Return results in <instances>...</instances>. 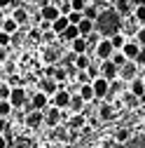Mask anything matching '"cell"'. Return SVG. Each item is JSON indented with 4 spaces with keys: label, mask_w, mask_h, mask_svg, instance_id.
<instances>
[{
    "label": "cell",
    "mask_w": 145,
    "mask_h": 148,
    "mask_svg": "<svg viewBox=\"0 0 145 148\" xmlns=\"http://www.w3.org/2000/svg\"><path fill=\"white\" fill-rule=\"evenodd\" d=\"M94 28L101 38H110V35L119 33L122 28V16L115 12V10H101L96 21H94Z\"/></svg>",
    "instance_id": "cell-1"
},
{
    "label": "cell",
    "mask_w": 145,
    "mask_h": 148,
    "mask_svg": "<svg viewBox=\"0 0 145 148\" xmlns=\"http://www.w3.org/2000/svg\"><path fill=\"white\" fill-rule=\"evenodd\" d=\"M91 87H94V97L96 99H105L108 94H110V80H105L103 75L94 78L91 80Z\"/></svg>",
    "instance_id": "cell-2"
},
{
    "label": "cell",
    "mask_w": 145,
    "mask_h": 148,
    "mask_svg": "<svg viewBox=\"0 0 145 148\" xmlns=\"http://www.w3.org/2000/svg\"><path fill=\"white\" fill-rule=\"evenodd\" d=\"M96 57L101 59V61H105V59H110L112 57V52H115V47H112V42H110V38H101L98 42H96Z\"/></svg>",
    "instance_id": "cell-3"
},
{
    "label": "cell",
    "mask_w": 145,
    "mask_h": 148,
    "mask_svg": "<svg viewBox=\"0 0 145 148\" xmlns=\"http://www.w3.org/2000/svg\"><path fill=\"white\" fill-rule=\"evenodd\" d=\"M49 103H51V106H56L59 110L68 108V103H70V92H68V89H63V87H59V89H56V94H51Z\"/></svg>",
    "instance_id": "cell-4"
},
{
    "label": "cell",
    "mask_w": 145,
    "mask_h": 148,
    "mask_svg": "<svg viewBox=\"0 0 145 148\" xmlns=\"http://www.w3.org/2000/svg\"><path fill=\"white\" fill-rule=\"evenodd\" d=\"M101 75H103L105 80H110V82H112V80L119 75V66H115L110 59H105V61L101 64Z\"/></svg>",
    "instance_id": "cell-5"
},
{
    "label": "cell",
    "mask_w": 145,
    "mask_h": 148,
    "mask_svg": "<svg viewBox=\"0 0 145 148\" xmlns=\"http://www.w3.org/2000/svg\"><path fill=\"white\" fill-rule=\"evenodd\" d=\"M7 101L12 103V108H21V106L26 103V92H24V87H12Z\"/></svg>",
    "instance_id": "cell-6"
},
{
    "label": "cell",
    "mask_w": 145,
    "mask_h": 148,
    "mask_svg": "<svg viewBox=\"0 0 145 148\" xmlns=\"http://www.w3.org/2000/svg\"><path fill=\"white\" fill-rule=\"evenodd\" d=\"M138 52H140V45L138 42H133V40H126L124 45H122V54L129 61H136V57H138Z\"/></svg>",
    "instance_id": "cell-7"
},
{
    "label": "cell",
    "mask_w": 145,
    "mask_h": 148,
    "mask_svg": "<svg viewBox=\"0 0 145 148\" xmlns=\"http://www.w3.org/2000/svg\"><path fill=\"white\" fill-rule=\"evenodd\" d=\"M42 122H45V113H42V110H38V108H33L30 113L26 115V125H28L30 129H38Z\"/></svg>",
    "instance_id": "cell-8"
},
{
    "label": "cell",
    "mask_w": 145,
    "mask_h": 148,
    "mask_svg": "<svg viewBox=\"0 0 145 148\" xmlns=\"http://www.w3.org/2000/svg\"><path fill=\"white\" fill-rule=\"evenodd\" d=\"M117 78H122V80H133L136 78V61H126L124 66H119V75Z\"/></svg>",
    "instance_id": "cell-9"
},
{
    "label": "cell",
    "mask_w": 145,
    "mask_h": 148,
    "mask_svg": "<svg viewBox=\"0 0 145 148\" xmlns=\"http://www.w3.org/2000/svg\"><path fill=\"white\" fill-rule=\"evenodd\" d=\"M61 85L54 80V78H42L40 80V92H45L47 97H51V94H56V89H59Z\"/></svg>",
    "instance_id": "cell-10"
},
{
    "label": "cell",
    "mask_w": 145,
    "mask_h": 148,
    "mask_svg": "<svg viewBox=\"0 0 145 148\" xmlns=\"http://www.w3.org/2000/svg\"><path fill=\"white\" fill-rule=\"evenodd\" d=\"M61 12H59V7L56 5H42V10H40V16H42V21H54V19H56V16H59Z\"/></svg>",
    "instance_id": "cell-11"
},
{
    "label": "cell",
    "mask_w": 145,
    "mask_h": 148,
    "mask_svg": "<svg viewBox=\"0 0 145 148\" xmlns=\"http://www.w3.org/2000/svg\"><path fill=\"white\" fill-rule=\"evenodd\" d=\"M68 24H70V21H68V16H66V14H59L56 19L51 21V33H54V35H61V33L68 28Z\"/></svg>",
    "instance_id": "cell-12"
},
{
    "label": "cell",
    "mask_w": 145,
    "mask_h": 148,
    "mask_svg": "<svg viewBox=\"0 0 145 148\" xmlns=\"http://www.w3.org/2000/svg\"><path fill=\"white\" fill-rule=\"evenodd\" d=\"M61 122V110L56 108V106H51L47 113H45V125H49V127H56Z\"/></svg>",
    "instance_id": "cell-13"
},
{
    "label": "cell",
    "mask_w": 145,
    "mask_h": 148,
    "mask_svg": "<svg viewBox=\"0 0 145 148\" xmlns=\"http://www.w3.org/2000/svg\"><path fill=\"white\" fill-rule=\"evenodd\" d=\"M119 16H129L133 12V5L129 3V0H115V7H112Z\"/></svg>",
    "instance_id": "cell-14"
},
{
    "label": "cell",
    "mask_w": 145,
    "mask_h": 148,
    "mask_svg": "<svg viewBox=\"0 0 145 148\" xmlns=\"http://www.w3.org/2000/svg\"><path fill=\"white\" fill-rule=\"evenodd\" d=\"M84 103H87V101H84L80 94H70V103H68V108H70V113L75 115V113H82Z\"/></svg>",
    "instance_id": "cell-15"
},
{
    "label": "cell",
    "mask_w": 145,
    "mask_h": 148,
    "mask_svg": "<svg viewBox=\"0 0 145 148\" xmlns=\"http://www.w3.org/2000/svg\"><path fill=\"white\" fill-rule=\"evenodd\" d=\"M47 103H49V97L45 94V92H38V94L30 99V108H38V110H42Z\"/></svg>",
    "instance_id": "cell-16"
},
{
    "label": "cell",
    "mask_w": 145,
    "mask_h": 148,
    "mask_svg": "<svg viewBox=\"0 0 145 148\" xmlns=\"http://www.w3.org/2000/svg\"><path fill=\"white\" fill-rule=\"evenodd\" d=\"M70 47H72V54H87V49H89V45H87V40L82 35H77V38L70 42Z\"/></svg>",
    "instance_id": "cell-17"
},
{
    "label": "cell",
    "mask_w": 145,
    "mask_h": 148,
    "mask_svg": "<svg viewBox=\"0 0 145 148\" xmlns=\"http://www.w3.org/2000/svg\"><path fill=\"white\" fill-rule=\"evenodd\" d=\"M77 94H80L84 101H94V99H96V97H94V87H91V82H84V85H80Z\"/></svg>",
    "instance_id": "cell-18"
},
{
    "label": "cell",
    "mask_w": 145,
    "mask_h": 148,
    "mask_svg": "<svg viewBox=\"0 0 145 148\" xmlns=\"http://www.w3.org/2000/svg\"><path fill=\"white\" fill-rule=\"evenodd\" d=\"M0 31H5L7 35H14L16 31H21V28H19V24H16L12 16H9V19H3V24H0Z\"/></svg>",
    "instance_id": "cell-19"
},
{
    "label": "cell",
    "mask_w": 145,
    "mask_h": 148,
    "mask_svg": "<svg viewBox=\"0 0 145 148\" xmlns=\"http://www.w3.org/2000/svg\"><path fill=\"white\" fill-rule=\"evenodd\" d=\"M131 94L138 97V99L145 97V82H143L140 78H133V80H131Z\"/></svg>",
    "instance_id": "cell-20"
},
{
    "label": "cell",
    "mask_w": 145,
    "mask_h": 148,
    "mask_svg": "<svg viewBox=\"0 0 145 148\" xmlns=\"http://www.w3.org/2000/svg\"><path fill=\"white\" fill-rule=\"evenodd\" d=\"M12 19L19 24V28H21V26H26V24H28V10H24V7L14 10V12H12Z\"/></svg>",
    "instance_id": "cell-21"
},
{
    "label": "cell",
    "mask_w": 145,
    "mask_h": 148,
    "mask_svg": "<svg viewBox=\"0 0 145 148\" xmlns=\"http://www.w3.org/2000/svg\"><path fill=\"white\" fill-rule=\"evenodd\" d=\"M89 64H91V59H89L87 54H75V57H72V66H75L77 71H87Z\"/></svg>",
    "instance_id": "cell-22"
},
{
    "label": "cell",
    "mask_w": 145,
    "mask_h": 148,
    "mask_svg": "<svg viewBox=\"0 0 145 148\" xmlns=\"http://www.w3.org/2000/svg\"><path fill=\"white\" fill-rule=\"evenodd\" d=\"M77 31H80L82 38H87V35L91 33V31H96V28H94V21L91 19H84V16H82V21L77 24Z\"/></svg>",
    "instance_id": "cell-23"
},
{
    "label": "cell",
    "mask_w": 145,
    "mask_h": 148,
    "mask_svg": "<svg viewBox=\"0 0 145 148\" xmlns=\"http://www.w3.org/2000/svg\"><path fill=\"white\" fill-rule=\"evenodd\" d=\"M77 35H80L77 26H75V24H68V28H66V31L61 33V38H63V40H68V42H72V40L77 38Z\"/></svg>",
    "instance_id": "cell-24"
},
{
    "label": "cell",
    "mask_w": 145,
    "mask_h": 148,
    "mask_svg": "<svg viewBox=\"0 0 145 148\" xmlns=\"http://www.w3.org/2000/svg\"><path fill=\"white\" fill-rule=\"evenodd\" d=\"M112 115H115L112 106H110V103H101V108H98V118H101V120H112Z\"/></svg>",
    "instance_id": "cell-25"
},
{
    "label": "cell",
    "mask_w": 145,
    "mask_h": 148,
    "mask_svg": "<svg viewBox=\"0 0 145 148\" xmlns=\"http://www.w3.org/2000/svg\"><path fill=\"white\" fill-rule=\"evenodd\" d=\"M12 103L7 101V99H0V118H9L12 115Z\"/></svg>",
    "instance_id": "cell-26"
},
{
    "label": "cell",
    "mask_w": 145,
    "mask_h": 148,
    "mask_svg": "<svg viewBox=\"0 0 145 148\" xmlns=\"http://www.w3.org/2000/svg\"><path fill=\"white\" fill-rule=\"evenodd\" d=\"M129 139H131V134H129V129H117V132H115V141L117 143H129Z\"/></svg>",
    "instance_id": "cell-27"
},
{
    "label": "cell",
    "mask_w": 145,
    "mask_h": 148,
    "mask_svg": "<svg viewBox=\"0 0 145 148\" xmlns=\"http://www.w3.org/2000/svg\"><path fill=\"white\" fill-rule=\"evenodd\" d=\"M110 61H112L115 66H124L129 59H126L124 54H122V49H115V52H112V57H110Z\"/></svg>",
    "instance_id": "cell-28"
},
{
    "label": "cell",
    "mask_w": 145,
    "mask_h": 148,
    "mask_svg": "<svg viewBox=\"0 0 145 148\" xmlns=\"http://www.w3.org/2000/svg\"><path fill=\"white\" fill-rule=\"evenodd\" d=\"M84 122H87V118H84L82 113H75V115L70 118V127H72V129H80V127H84Z\"/></svg>",
    "instance_id": "cell-29"
},
{
    "label": "cell",
    "mask_w": 145,
    "mask_h": 148,
    "mask_svg": "<svg viewBox=\"0 0 145 148\" xmlns=\"http://www.w3.org/2000/svg\"><path fill=\"white\" fill-rule=\"evenodd\" d=\"M98 12H101V10H96V7H91V5H87V7L82 10V16H84V19H91V21H96Z\"/></svg>",
    "instance_id": "cell-30"
},
{
    "label": "cell",
    "mask_w": 145,
    "mask_h": 148,
    "mask_svg": "<svg viewBox=\"0 0 145 148\" xmlns=\"http://www.w3.org/2000/svg\"><path fill=\"white\" fill-rule=\"evenodd\" d=\"M110 42H112V47H115V49H122V45L126 42V38H124V35H122V31H119V33L110 35Z\"/></svg>",
    "instance_id": "cell-31"
},
{
    "label": "cell",
    "mask_w": 145,
    "mask_h": 148,
    "mask_svg": "<svg viewBox=\"0 0 145 148\" xmlns=\"http://www.w3.org/2000/svg\"><path fill=\"white\" fill-rule=\"evenodd\" d=\"M84 73L89 75V80H94V78H98V75H101V66H96V64L91 61V64L87 66V71H84Z\"/></svg>",
    "instance_id": "cell-32"
},
{
    "label": "cell",
    "mask_w": 145,
    "mask_h": 148,
    "mask_svg": "<svg viewBox=\"0 0 145 148\" xmlns=\"http://www.w3.org/2000/svg\"><path fill=\"white\" fill-rule=\"evenodd\" d=\"M66 75H68V71H66V68H61V66H59V68H54V80H56L59 85L66 80Z\"/></svg>",
    "instance_id": "cell-33"
},
{
    "label": "cell",
    "mask_w": 145,
    "mask_h": 148,
    "mask_svg": "<svg viewBox=\"0 0 145 148\" xmlns=\"http://www.w3.org/2000/svg\"><path fill=\"white\" fill-rule=\"evenodd\" d=\"M84 40H87V45H89V47H96V42L101 40V35H98L96 31H91V33H89V35H87Z\"/></svg>",
    "instance_id": "cell-34"
},
{
    "label": "cell",
    "mask_w": 145,
    "mask_h": 148,
    "mask_svg": "<svg viewBox=\"0 0 145 148\" xmlns=\"http://www.w3.org/2000/svg\"><path fill=\"white\" fill-rule=\"evenodd\" d=\"M87 7V0H70V10L72 12H82Z\"/></svg>",
    "instance_id": "cell-35"
},
{
    "label": "cell",
    "mask_w": 145,
    "mask_h": 148,
    "mask_svg": "<svg viewBox=\"0 0 145 148\" xmlns=\"http://www.w3.org/2000/svg\"><path fill=\"white\" fill-rule=\"evenodd\" d=\"M133 14H136L138 24H143V26H145V5H140V7H133Z\"/></svg>",
    "instance_id": "cell-36"
},
{
    "label": "cell",
    "mask_w": 145,
    "mask_h": 148,
    "mask_svg": "<svg viewBox=\"0 0 145 148\" xmlns=\"http://www.w3.org/2000/svg\"><path fill=\"white\" fill-rule=\"evenodd\" d=\"M12 45V35H7L5 31H0V47H9Z\"/></svg>",
    "instance_id": "cell-37"
},
{
    "label": "cell",
    "mask_w": 145,
    "mask_h": 148,
    "mask_svg": "<svg viewBox=\"0 0 145 148\" xmlns=\"http://www.w3.org/2000/svg\"><path fill=\"white\" fill-rule=\"evenodd\" d=\"M9 92H12V87L7 82H0V99H9Z\"/></svg>",
    "instance_id": "cell-38"
},
{
    "label": "cell",
    "mask_w": 145,
    "mask_h": 148,
    "mask_svg": "<svg viewBox=\"0 0 145 148\" xmlns=\"http://www.w3.org/2000/svg\"><path fill=\"white\" fill-rule=\"evenodd\" d=\"M68 21L77 26V24L82 21V12H70V14H68Z\"/></svg>",
    "instance_id": "cell-39"
},
{
    "label": "cell",
    "mask_w": 145,
    "mask_h": 148,
    "mask_svg": "<svg viewBox=\"0 0 145 148\" xmlns=\"http://www.w3.org/2000/svg\"><path fill=\"white\" fill-rule=\"evenodd\" d=\"M136 42H138L140 47H145V26L138 28V33H136Z\"/></svg>",
    "instance_id": "cell-40"
},
{
    "label": "cell",
    "mask_w": 145,
    "mask_h": 148,
    "mask_svg": "<svg viewBox=\"0 0 145 148\" xmlns=\"http://www.w3.org/2000/svg\"><path fill=\"white\" fill-rule=\"evenodd\" d=\"M136 64L145 66V47H140V52H138V57H136Z\"/></svg>",
    "instance_id": "cell-41"
},
{
    "label": "cell",
    "mask_w": 145,
    "mask_h": 148,
    "mask_svg": "<svg viewBox=\"0 0 145 148\" xmlns=\"http://www.w3.org/2000/svg\"><path fill=\"white\" fill-rule=\"evenodd\" d=\"M45 59H47V61L51 64L54 59H56V49H47V52H45Z\"/></svg>",
    "instance_id": "cell-42"
},
{
    "label": "cell",
    "mask_w": 145,
    "mask_h": 148,
    "mask_svg": "<svg viewBox=\"0 0 145 148\" xmlns=\"http://www.w3.org/2000/svg\"><path fill=\"white\" fill-rule=\"evenodd\" d=\"M7 59V47H0V64Z\"/></svg>",
    "instance_id": "cell-43"
},
{
    "label": "cell",
    "mask_w": 145,
    "mask_h": 148,
    "mask_svg": "<svg viewBox=\"0 0 145 148\" xmlns=\"http://www.w3.org/2000/svg\"><path fill=\"white\" fill-rule=\"evenodd\" d=\"M129 3H131L133 7H140V5H145V0H129Z\"/></svg>",
    "instance_id": "cell-44"
},
{
    "label": "cell",
    "mask_w": 145,
    "mask_h": 148,
    "mask_svg": "<svg viewBox=\"0 0 145 148\" xmlns=\"http://www.w3.org/2000/svg\"><path fill=\"white\" fill-rule=\"evenodd\" d=\"M0 148H7V139H5V134H0Z\"/></svg>",
    "instance_id": "cell-45"
},
{
    "label": "cell",
    "mask_w": 145,
    "mask_h": 148,
    "mask_svg": "<svg viewBox=\"0 0 145 148\" xmlns=\"http://www.w3.org/2000/svg\"><path fill=\"white\" fill-rule=\"evenodd\" d=\"M12 5V0H0V10H3V7H9Z\"/></svg>",
    "instance_id": "cell-46"
},
{
    "label": "cell",
    "mask_w": 145,
    "mask_h": 148,
    "mask_svg": "<svg viewBox=\"0 0 145 148\" xmlns=\"http://www.w3.org/2000/svg\"><path fill=\"white\" fill-rule=\"evenodd\" d=\"M5 127H7L5 125V118H0V134H5Z\"/></svg>",
    "instance_id": "cell-47"
},
{
    "label": "cell",
    "mask_w": 145,
    "mask_h": 148,
    "mask_svg": "<svg viewBox=\"0 0 145 148\" xmlns=\"http://www.w3.org/2000/svg\"><path fill=\"white\" fill-rule=\"evenodd\" d=\"M140 80L145 82V66H143V71H140Z\"/></svg>",
    "instance_id": "cell-48"
},
{
    "label": "cell",
    "mask_w": 145,
    "mask_h": 148,
    "mask_svg": "<svg viewBox=\"0 0 145 148\" xmlns=\"http://www.w3.org/2000/svg\"><path fill=\"white\" fill-rule=\"evenodd\" d=\"M63 3H70V0H63Z\"/></svg>",
    "instance_id": "cell-49"
}]
</instances>
